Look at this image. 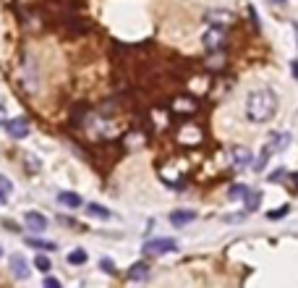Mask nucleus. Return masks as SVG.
Segmentation results:
<instances>
[{"instance_id":"obj_13","label":"nucleus","mask_w":298,"mask_h":288,"mask_svg":"<svg viewBox=\"0 0 298 288\" xmlns=\"http://www.w3.org/2000/svg\"><path fill=\"white\" fill-rule=\"evenodd\" d=\"M58 204H66V207L76 210V207H81V204H84V199L79 194H73V192H60L58 194Z\"/></svg>"},{"instance_id":"obj_22","label":"nucleus","mask_w":298,"mask_h":288,"mask_svg":"<svg viewBox=\"0 0 298 288\" xmlns=\"http://www.w3.org/2000/svg\"><path fill=\"white\" fill-rule=\"evenodd\" d=\"M270 157H272V155H270V152H264V149H262V155H259V160L254 163V170H256V173H262V170H264V165H267V160H270Z\"/></svg>"},{"instance_id":"obj_16","label":"nucleus","mask_w":298,"mask_h":288,"mask_svg":"<svg viewBox=\"0 0 298 288\" xmlns=\"http://www.w3.org/2000/svg\"><path fill=\"white\" fill-rule=\"evenodd\" d=\"M243 199H246V210H249V212H254V210H259V202H262V194H259V192H251V189H249V194L243 196Z\"/></svg>"},{"instance_id":"obj_32","label":"nucleus","mask_w":298,"mask_h":288,"mask_svg":"<svg viewBox=\"0 0 298 288\" xmlns=\"http://www.w3.org/2000/svg\"><path fill=\"white\" fill-rule=\"evenodd\" d=\"M290 68H293V76L298 79V60H296V63H293V66H290Z\"/></svg>"},{"instance_id":"obj_26","label":"nucleus","mask_w":298,"mask_h":288,"mask_svg":"<svg viewBox=\"0 0 298 288\" xmlns=\"http://www.w3.org/2000/svg\"><path fill=\"white\" fill-rule=\"evenodd\" d=\"M0 192L3 194H11V181L3 176V173H0Z\"/></svg>"},{"instance_id":"obj_5","label":"nucleus","mask_w":298,"mask_h":288,"mask_svg":"<svg viewBox=\"0 0 298 288\" xmlns=\"http://www.w3.org/2000/svg\"><path fill=\"white\" fill-rule=\"evenodd\" d=\"M21 81H24V87H26V92H37L40 89V71L34 68L32 60H24V68H21Z\"/></svg>"},{"instance_id":"obj_34","label":"nucleus","mask_w":298,"mask_h":288,"mask_svg":"<svg viewBox=\"0 0 298 288\" xmlns=\"http://www.w3.org/2000/svg\"><path fill=\"white\" fill-rule=\"evenodd\" d=\"M5 196H8V194H3V192H0V204H5Z\"/></svg>"},{"instance_id":"obj_24","label":"nucleus","mask_w":298,"mask_h":288,"mask_svg":"<svg viewBox=\"0 0 298 288\" xmlns=\"http://www.w3.org/2000/svg\"><path fill=\"white\" fill-rule=\"evenodd\" d=\"M207 66H209V68H220V66H225V58L220 55V50H217V52H212V60H209Z\"/></svg>"},{"instance_id":"obj_14","label":"nucleus","mask_w":298,"mask_h":288,"mask_svg":"<svg viewBox=\"0 0 298 288\" xmlns=\"http://www.w3.org/2000/svg\"><path fill=\"white\" fill-rule=\"evenodd\" d=\"M50 5H52V8H58L60 13H71V11H76V8H79V0H50Z\"/></svg>"},{"instance_id":"obj_10","label":"nucleus","mask_w":298,"mask_h":288,"mask_svg":"<svg viewBox=\"0 0 298 288\" xmlns=\"http://www.w3.org/2000/svg\"><path fill=\"white\" fill-rule=\"evenodd\" d=\"M24 220H26V225H29V228H32V231H37V233H42L45 228H47V217H45L42 212H26V217H24Z\"/></svg>"},{"instance_id":"obj_7","label":"nucleus","mask_w":298,"mask_h":288,"mask_svg":"<svg viewBox=\"0 0 298 288\" xmlns=\"http://www.w3.org/2000/svg\"><path fill=\"white\" fill-rule=\"evenodd\" d=\"M5 128L13 139H24L29 134V120L26 118H13V120H5Z\"/></svg>"},{"instance_id":"obj_23","label":"nucleus","mask_w":298,"mask_h":288,"mask_svg":"<svg viewBox=\"0 0 298 288\" xmlns=\"http://www.w3.org/2000/svg\"><path fill=\"white\" fill-rule=\"evenodd\" d=\"M246 194H249V186H243V184L233 186L230 192H228V196H230V199H235V196H246Z\"/></svg>"},{"instance_id":"obj_28","label":"nucleus","mask_w":298,"mask_h":288,"mask_svg":"<svg viewBox=\"0 0 298 288\" xmlns=\"http://www.w3.org/2000/svg\"><path fill=\"white\" fill-rule=\"evenodd\" d=\"M45 286H47V288H60V280H55V278H47V280H45Z\"/></svg>"},{"instance_id":"obj_15","label":"nucleus","mask_w":298,"mask_h":288,"mask_svg":"<svg viewBox=\"0 0 298 288\" xmlns=\"http://www.w3.org/2000/svg\"><path fill=\"white\" fill-rule=\"evenodd\" d=\"M147 275H149V264L147 262H136L134 267L128 270V278H131V280H144Z\"/></svg>"},{"instance_id":"obj_6","label":"nucleus","mask_w":298,"mask_h":288,"mask_svg":"<svg viewBox=\"0 0 298 288\" xmlns=\"http://www.w3.org/2000/svg\"><path fill=\"white\" fill-rule=\"evenodd\" d=\"M288 142H290V134H285V131H275V134H270V139H267V144H264V152L277 155V152H282V149L288 147Z\"/></svg>"},{"instance_id":"obj_31","label":"nucleus","mask_w":298,"mask_h":288,"mask_svg":"<svg viewBox=\"0 0 298 288\" xmlns=\"http://www.w3.org/2000/svg\"><path fill=\"white\" fill-rule=\"evenodd\" d=\"M5 120L8 118H5V110H3V105H0V126H5Z\"/></svg>"},{"instance_id":"obj_8","label":"nucleus","mask_w":298,"mask_h":288,"mask_svg":"<svg viewBox=\"0 0 298 288\" xmlns=\"http://www.w3.org/2000/svg\"><path fill=\"white\" fill-rule=\"evenodd\" d=\"M11 272H13V278H16V280H26L29 278V264H26V260L21 254L11 257Z\"/></svg>"},{"instance_id":"obj_21","label":"nucleus","mask_w":298,"mask_h":288,"mask_svg":"<svg viewBox=\"0 0 298 288\" xmlns=\"http://www.w3.org/2000/svg\"><path fill=\"white\" fill-rule=\"evenodd\" d=\"M34 267L40 270V272H47V270H50V260H47L45 254H37V257H34Z\"/></svg>"},{"instance_id":"obj_17","label":"nucleus","mask_w":298,"mask_h":288,"mask_svg":"<svg viewBox=\"0 0 298 288\" xmlns=\"http://www.w3.org/2000/svg\"><path fill=\"white\" fill-rule=\"evenodd\" d=\"M29 246H34V249H40V252H52V249H58L52 241H42V239H29L26 241Z\"/></svg>"},{"instance_id":"obj_11","label":"nucleus","mask_w":298,"mask_h":288,"mask_svg":"<svg viewBox=\"0 0 298 288\" xmlns=\"http://www.w3.org/2000/svg\"><path fill=\"white\" fill-rule=\"evenodd\" d=\"M204 19H207L209 24H215V26H223V24H230L233 21V13H228V11H207Z\"/></svg>"},{"instance_id":"obj_2","label":"nucleus","mask_w":298,"mask_h":288,"mask_svg":"<svg viewBox=\"0 0 298 288\" xmlns=\"http://www.w3.org/2000/svg\"><path fill=\"white\" fill-rule=\"evenodd\" d=\"M202 42H204V48H207L209 52H217V50H223V48H225V42H228V37H225V29H223V26H215V24H212V26L207 29V32H204Z\"/></svg>"},{"instance_id":"obj_35","label":"nucleus","mask_w":298,"mask_h":288,"mask_svg":"<svg viewBox=\"0 0 298 288\" xmlns=\"http://www.w3.org/2000/svg\"><path fill=\"white\" fill-rule=\"evenodd\" d=\"M293 189H298V173H296V176H293Z\"/></svg>"},{"instance_id":"obj_25","label":"nucleus","mask_w":298,"mask_h":288,"mask_svg":"<svg viewBox=\"0 0 298 288\" xmlns=\"http://www.w3.org/2000/svg\"><path fill=\"white\" fill-rule=\"evenodd\" d=\"M99 267L108 272V275H115V264H113V260H102V262H99Z\"/></svg>"},{"instance_id":"obj_1","label":"nucleus","mask_w":298,"mask_h":288,"mask_svg":"<svg viewBox=\"0 0 298 288\" xmlns=\"http://www.w3.org/2000/svg\"><path fill=\"white\" fill-rule=\"evenodd\" d=\"M275 110H277V97H275L272 89H254V92L249 95V100H246V116L251 123H267L272 116H275Z\"/></svg>"},{"instance_id":"obj_27","label":"nucleus","mask_w":298,"mask_h":288,"mask_svg":"<svg viewBox=\"0 0 298 288\" xmlns=\"http://www.w3.org/2000/svg\"><path fill=\"white\" fill-rule=\"evenodd\" d=\"M26 163H29V165H26L29 170H40V160H34L32 155H26Z\"/></svg>"},{"instance_id":"obj_33","label":"nucleus","mask_w":298,"mask_h":288,"mask_svg":"<svg viewBox=\"0 0 298 288\" xmlns=\"http://www.w3.org/2000/svg\"><path fill=\"white\" fill-rule=\"evenodd\" d=\"M270 3H275V5H282V3H288V0H270Z\"/></svg>"},{"instance_id":"obj_18","label":"nucleus","mask_w":298,"mask_h":288,"mask_svg":"<svg viewBox=\"0 0 298 288\" xmlns=\"http://www.w3.org/2000/svg\"><path fill=\"white\" fill-rule=\"evenodd\" d=\"M87 212L92 217H102V220H108V217H110V210L99 207V204H87Z\"/></svg>"},{"instance_id":"obj_4","label":"nucleus","mask_w":298,"mask_h":288,"mask_svg":"<svg viewBox=\"0 0 298 288\" xmlns=\"http://www.w3.org/2000/svg\"><path fill=\"white\" fill-rule=\"evenodd\" d=\"M178 244H175V239H155L149 241V244H144V257H157V254H167V252H175Z\"/></svg>"},{"instance_id":"obj_12","label":"nucleus","mask_w":298,"mask_h":288,"mask_svg":"<svg viewBox=\"0 0 298 288\" xmlns=\"http://www.w3.org/2000/svg\"><path fill=\"white\" fill-rule=\"evenodd\" d=\"M194 217H196V212H191V210H175L170 215V223L175 225V228H183V225L191 223Z\"/></svg>"},{"instance_id":"obj_9","label":"nucleus","mask_w":298,"mask_h":288,"mask_svg":"<svg viewBox=\"0 0 298 288\" xmlns=\"http://www.w3.org/2000/svg\"><path fill=\"white\" fill-rule=\"evenodd\" d=\"M230 157H233L235 168H246V165L251 163V149L249 147H233L230 149Z\"/></svg>"},{"instance_id":"obj_19","label":"nucleus","mask_w":298,"mask_h":288,"mask_svg":"<svg viewBox=\"0 0 298 288\" xmlns=\"http://www.w3.org/2000/svg\"><path fill=\"white\" fill-rule=\"evenodd\" d=\"M173 108H175V110H181V113H188V116H191V113H196V102H194V100H188V97H186V102H183V100H178V102L173 105Z\"/></svg>"},{"instance_id":"obj_30","label":"nucleus","mask_w":298,"mask_h":288,"mask_svg":"<svg viewBox=\"0 0 298 288\" xmlns=\"http://www.w3.org/2000/svg\"><path fill=\"white\" fill-rule=\"evenodd\" d=\"M282 176H285V170H275V173H272V176H270V181H280Z\"/></svg>"},{"instance_id":"obj_36","label":"nucleus","mask_w":298,"mask_h":288,"mask_svg":"<svg viewBox=\"0 0 298 288\" xmlns=\"http://www.w3.org/2000/svg\"><path fill=\"white\" fill-rule=\"evenodd\" d=\"M0 257H3V246H0Z\"/></svg>"},{"instance_id":"obj_20","label":"nucleus","mask_w":298,"mask_h":288,"mask_svg":"<svg viewBox=\"0 0 298 288\" xmlns=\"http://www.w3.org/2000/svg\"><path fill=\"white\" fill-rule=\"evenodd\" d=\"M68 262L71 264H84L87 262V252H84V249H76V252L68 254Z\"/></svg>"},{"instance_id":"obj_29","label":"nucleus","mask_w":298,"mask_h":288,"mask_svg":"<svg viewBox=\"0 0 298 288\" xmlns=\"http://www.w3.org/2000/svg\"><path fill=\"white\" fill-rule=\"evenodd\" d=\"M285 212H288V207H282V210H277V212H270V217L275 220V217H282V215H285Z\"/></svg>"},{"instance_id":"obj_3","label":"nucleus","mask_w":298,"mask_h":288,"mask_svg":"<svg viewBox=\"0 0 298 288\" xmlns=\"http://www.w3.org/2000/svg\"><path fill=\"white\" fill-rule=\"evenodd\" d=\"M178 142H181V144H188V147H196V144L204 142V131H202L196 123L186 120V123L181 126V131H178Z\"/></svg>"}]
</instances>
